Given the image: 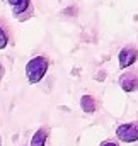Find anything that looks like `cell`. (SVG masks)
I'll use <instances>...</instances> for the list:
<instances>
[{"mask_svg": "<svg viewBox=\"0 0 138 146\" xmlns=\"http://www.w3.org/2000/svg\"><path fill=\"white\" fill-rule=\"evenodd\" d=\"M48 60L44 56H34L26 65V76L29 83H38L43 80V76L48 72Z\"/></svg>", "mask_w": 138, "mask_h": 146, "instance_id": "1", "label": "cell"}, {"mask_svg": "<svg viewBox=\"0 0 138 146\" xmlns=\"http://www.w3.org/2000/svg\"><path fill=\"white\" fill-rule=\"evenodd\" d=\"M116 138L123 143H135L138 141V124L137 122H125L116 127Z\"/></svg>", "mask_w": 138, "mask_h": 146, "instance_id": "2", "label": "cell"}, {"mask_svg": "<svg viewBox=\"0 0 138 146\" xmlns=\"http://www.w3.org/2000/svg\"><path fill=\"white\" fill-rule=\"evenodd\" d=\"M138 60V51L135 48H123L121 51H119V54H118V61H119V68H128V66H131L135 61Z\"/></svg>", "mask_w": 138, "mask_h": 146, "instance_id": "3", "label": "cell"}, {"mask_svg": "<svg viewBox=\"0 0 138 146\" xmlns=\"http://www.w3.org/2000/svg\"><path fill=\"white\" fill-rule=\"evenodd\" d=\"M119 85L126 94H131V92L138 90V76L131 72L125 73V75L119 76Z\"/></svg>", "mask_w": 138, "mask_h": 146, "instance_id": "4", "label": "cell"}, {"mask_svg": "<svg viewBox=\"0 0 138 146\" xmlns=\"http://www.w3.org/2000/svg\"><path fill=\"white\" fill-rule=\"evenodd\" d=\"M9 2V5L12 7V14L17 17V15H21L22 12H26L27 9H29V5H31V0H7Z\"/></svg>", "mask_w": 138, "mask_h": 146, "instance_id": "5", "label": "cell"}, {"mask_svg": "<svg viewBox=\"0 0 138 146\" xmlns=\"http://www.w3.org/2000/svg\"><path fill=\"white\" fill-rule=\"evenodd\" d=\"M80 107H82L84 112L92 114V112H96V109H97V102H96L94 97H90V95H84V97L80 99Z\"/></svg>", "mask_w": 138, "mask_h": 146, "instance_id": "6", "label": "cell"}, {"mask_svg": "<svg viewBox=\"0 0 138 146\" xmlns=\"http://www.w3.org/2000/svg\"><path fill=\"white\" fill-rule=\"evenodd\" d=\"M48 139V131L44 127H39L31 138V146H44Z\"/></svg>", "mask_w": 138, "mask_h": 146, "instance_id": "7", "label": "cell"}, {"mask_svg": "<svg viewBox=\"0 0 138 146\" xmlns=\"http://www.w3.org/2000/svg\"><path fill=\"white\" fill-rule=\"evenodd\" d=\"M7 42H9V37H7V33L0 27V51L7 48Z\"/></svg>", "mask_w": 138, "mask_h": 146, "instance_id": "8", "label": "cell"}, {"mask_svg": "<svg viewBox=\"0 0 138 146\" xmlns=\"http://www.w3.org/2000/svg\"><path fill=\"white\" fill-rule=\"evenodd\" d=\"M101 146H118V145H116L114 141H104V143H102Z\"/></svg>", "mask_w": 138, "mask_h": 146, "instance_id": "9", "label": "cell"}, {"mask_svg": "<svg viewBox=\"0 0 138 146\" xmlns=\"http://www.w3.org/2000/svg\"><path fill=\"white\" fill-rule=\"evenodd\" d=\"M2 76H3V66L0 65V80H2Z\"/></svg>", "mask_w": 138, "mask_h": 146, "instance_id": "10", "label": "cell"}, {"mask_svg": "<svg viewBox=\"0 0 138 146\" xmlns=\"http://www.w3.org/2000/svg\"><path fill=\"white\" fill-rule=\"evenodd\" d=\"M0 146H2V138H0Z\"/></svg>", "mask_w": 138, "mask_h": 146, "instance_id": "11", "label": "cell"}]
</instances>
